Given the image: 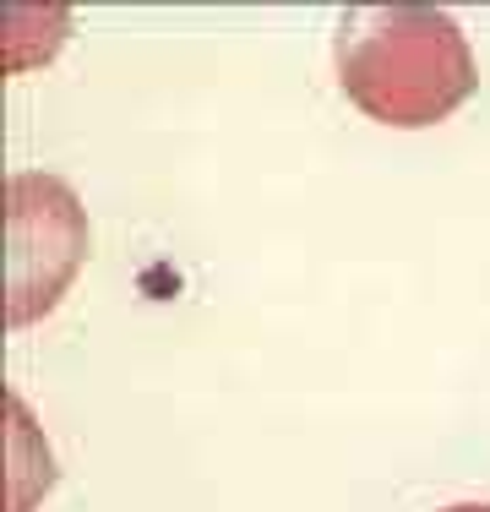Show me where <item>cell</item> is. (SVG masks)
<instances>
[{"label": "cell", "mask_w": 490, "mask_h": 512, "mask_svg": "<svg viewBox=\"0 0 490 512\" xmlns=\"http://www.w3.org/2000/svg\"><path fill=\"white\" fill-rule=\"evenodd\" d=\"M338 82L360 115L398 131L447 120L474 99L469 33L436 6H360L338 22Z\"/></svg>", "instance_id": "6da1fadb"}, {"label": "cell", "mask_w": 490, "mask_h": 512, "mask_svg": "<svg viewBox=\"0 0 490 512\" xmlns=\"http://www.w3.org/2000/svg\"><path fill=\"white\" fill-rule=\"evenodd\" d=\"M88 256L82 207L55 175H11V322H33L66 295Z\"/></svg>", "instance_id": "7a4b0ae2"}, {"label": "cell", "mask_w": 490, "mask_h": 512, "mask_svg": "<svg viewBox=\"0 0 490 512\" xmlns=\"http://www.w3.org/2000/svg\"><path fill=\"white\" fill-rule=\"evenodd\" d=\"M441 512H490V502H452V507H441Z\"/></svg>", "instance_id": "3957f363"}]
</instances>
